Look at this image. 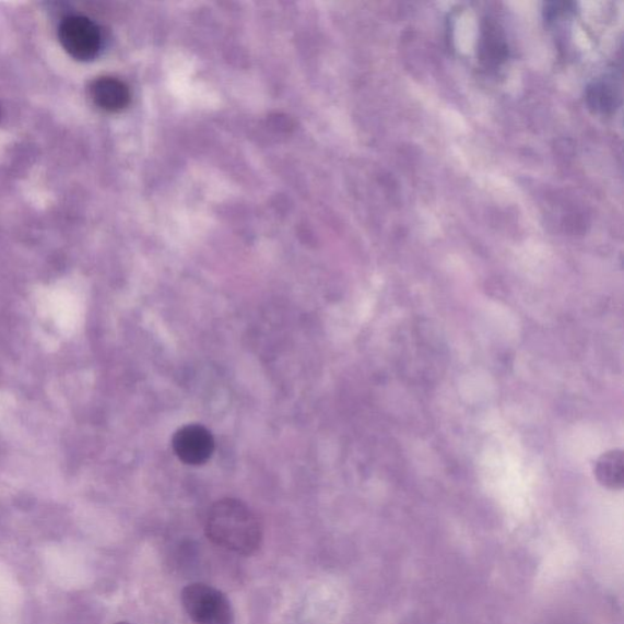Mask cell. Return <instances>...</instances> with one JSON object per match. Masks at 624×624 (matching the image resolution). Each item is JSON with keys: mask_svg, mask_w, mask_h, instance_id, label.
Here are the masks:
<instances>
[{"mask_svg": "<svg viewBox=\"0 0 624 624\" xmlns=\"http://www.w3.org/2000/svg\"><path fill=\"white\" fill-rule=\"evenodd\" d=\"M91 97L95 105L109 113L125 109L131 99L126 84L114 78H99L91 84Z\"/></svg>", "mask_w": 624, "mask_h": 624, "instance_id": "cell-5", "label": "cell"}, {"mask_svg": "<svg viewBox=\"0 0 624 624\" xmlns=\"http://www.w3.org/2000/svg\"><path fill=\"white\" fill-rule=\"evenodd\" d=\"M173 448L179 460L192 467H200L213 457L215 439L207 427L193 423L177 429Z\"/></svg>", "mask_w": 624, "mask_h": 624, "instance_id": "cell-4", "label": "cell"}, {"mask_svg": "<svg viewBox=\"0 0 624 624\" xmlns=\"http://www.w3.org/2000/svg\"><path fill=\"white\" fill-rule=\"evenodd\" d=\"M205 533L209 541L228 552L249 556L262 545L263 528L260 518L238 499H221L210 507Z\"/></svg>", "mask_w": 624, "mask_h": 624, "instance_id": "cell-1", "label": "cell"}, {"mask_svg": "<svg viewBox=\"0 0 624 624\" xmlns=\"http://www.w3.org/2000/svg\"><path fill=\"white\" fill-rule=\"evenodd\" d=\"M60 44L72 58L81 61L97 57L102 47L101 30L86 16L63 19L59 27Z\"/></svg>", "mask_w": 624, "mask_h": 624, "instance_id": "cell-3", "label": "cell"}, {"mask_svg": "<svg viewBox=\"0 0 624 624\" xmlns=\"http://www.w3.org/2000/svg\"><path fill=\"white\" fill-rule=\"evenodd\" d=\"M116 624H131L129 622H120V623H116Z\"/></svg>", "mask_w": 624, "mask_h": 624, "instance_id": "cell-7", "label": "cell"}, {"mask_svg": "<svg viewBox=\"0 0 624 624\" xmlns=\"http://www.w3.org/2000/svg\"><path fill=\"white\" fill-rule=\"evenodd\" d=\"M596 478L609 490H622L624 484V455L622 450L602 454L594 469Z\"/></svg>", "mask_w": 624, "mask_h": 624, "instance_id": "cell-6", "label": "cell"}, {"mask_svg": "<svg viewBox=\"0 0 624 624\" xmlns=\"http://www.w3.org/2000/svg\"><path fill=\"white\" fill-rule=\"evenodd\" d=\"M181 600L187 615L197 624L235 623V611L229 599L214 587L189 585L183 590Z\"/></svg>", "mask_w": 624, "mask_h": 624, "instance_id": "cell-2", "label": "cell"}]
</instances>
